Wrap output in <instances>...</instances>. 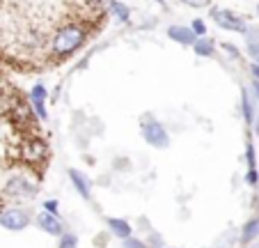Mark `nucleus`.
<instances>
[{
  "instance_id": "obj_1",
  "label": "nucleus",
  "mask_w": 259,
  "mask_h": 248,
  "mask_svg": "<svg viewBox=\"0 0 259 248\" xmlns=\"http://www.w3.org/2000/svg\"><path fill=\"white\" fill-rule=\"evenodd\" d=\"M88 39V28L78 21H69V23L60 25L49 39V49L55 58H67L71 55L76 49L85 44Z\"/></svg>"
},
{
  "instance_id": "obj_2",
  "label": "nucleus",
  "mask_w": 259,
  "mask_h": 248,
  "mask_svg": "<svg viewBox=\"0 0 259 248\" xmlns=\"http://www.w3.org/2000/svg\"><path fill=\"white\" fill-rule=\"evenodd\" d=\"M37 191H39V186L34 184L30 177H25V175L10 177V180L5 182V186H3V195L10 198V200H16V202L32 200L34 195H37Z\"/></svg>"
},
{
  "instance_id": "obj_3",
  "label": "nucleus",
  "mask_w": 259,
  "mask_h": 248,
  "mask_svg": "<svg viewBox=\"0 0 259 248\" xmlns=\"http://www.w3.org/2000/svg\"><path fill=\"white\" fill-rule=\"evenodd\" d=\"M142 138H145V143L149 147H154V150H165V147H170V133H167V129L163 127L158 120H154V117L142 120Z\"/></svg>"
},
{
  "instance_id": "obj_4",
  "label": "nucleus",
  "mask_w": 259,
  "mask_h": 248,
  "mask_svg": "<svg viewBox=\"0 0 259 248\" xmlns=\"http://www.w3.org/2000/svg\"><path fill=\"white\" fill-rule=\"evenodd\" d=\"M32 223V216L28 209L23 207H7V209H0V228L10 230V232H21V230L30 228Z\"/></svg>"
},
{
  "instance_id": "obj_5",
  "label": "nucleus",
  "mask_w": 259,
  "mask_h": 248,
  "mask_svg": "<svg viewBox=\"0 0 259 248\" xmlns=\"http://www.w3.org/2000/svg\"><path fill=\"white\" fill-rule=\"evenodd\" d=\"M211 19H213L223 30H230V32H239V34H245V32H248V23H245L241 16L232 14L230 10H211Z\"/></svg>"
},
{
  "instance_id": "obj_6",
  "label": "nucleus",
  "mask_w": 259,
  "mask_h": 248,
  "mask_svg": "<svg viewBox=\"0 0 259 248\" xmlns=\"http://www.w3.org/2000/svg\"><path fill=\"white\" fill-rule=\"evenodd\" d=\"M21 156H23V161H28V163H32V165H37V163H41V161L49 156V147H46V143L41 140V138H32V140L23 143Z\"/></svg>"
},
{
  "instance_id": "obj_7",
  "label": "nucleus",
  "mask_w": 259,
  "mask_h": 248,
  "mask_svg": "<svg viewBox=\"0 0 259 248\" xmlns=\"http://www.w3.org/2000/svg\"><path fill=\"white\" fill-rule=\"evenodd\" d=\"M34 221H37V228H39L41 232L51 234V237H62V234L67 232V225H64V221L60 219V216L46 214V211H39Z\"/></svg>"
},
{
  "instance_id": "obj_8",
  "label": "nucleus",
  "mask_w": 259,
  "mask_h": 248,
  "mask_svg": "<svg viewBox=\"0 0 259 248\" xmlns=\"http://www.w3.org/2000/svg\"><path fill=\"white\" fill-rule=\"evenodd\" d=\"M46 97H49V92H46V88L41 85V83H37V85H32V90H30V106H32L34 111V117L37 120H49V111H46Z\"/></svg>"
},
{
  "instance_id": "obj_9",
  "label": "nucleus",
  "mask_w": 259,
  "mask_h": 248,
  "mask_svg": "<svg viewBox=\"0 0 259 248\" xmlns=\"http://www.w3.org/2000/svg\"><path fill=\"white\" fill-rule=\"evenodd\" d=\"M69 182H71V186L76 189V193L80 195L83 200H90L92 198V182H90V177L85 175V172L76 170V168H69Z\"/></svg>"
},
{
  "instance_id": "obj_10",
  "label": "nucleus",
  "mask_w": 259,
  "mask_h": 248,
  "mask_svg": "<svg viewBox=\"0 0 259 248\" xmlns=\"http://www.w3.org/2000/svg\"><path fill=\"white\" fill-rule=\"evenodd\" d=\"M167 37L181 46H193L197 39L195 34H193L191 25H170V28H167Z\"/></svg>"
},
{
  "instance_id": "obj_11",
  "label": "nucleus",
  "mask_w": 259,
  "mask_h": 248,
  "mask_svg": "<svg viewBox=\"0 0 259 248\" xmlns=\"http://www.w3.org/2000/svg\"><path fill=\"white\" fill-rule=\"evenodd\" d=\"M245 163H248V172H245V182L250 186L259 184V175H257V152H254L252 140L245 143Z\"/></svg>"
},
{
  "instance_id": "obj_12",
  "label": "nucleus",
  "mask_w": 259,
  "mask_h": 248,
  "mask_svg": "<svg viewBox=\"0 0 259 248\" xmlns=\"http://www.w3.org/2000/svg\"><path fill=\"white\" fill-rule=\"evenodd\" d=\"M257 237H259V216H252V219H248L243 225H241L239 243L241 246H248V243H252Z\"/></svg>"
},
{
  "instance_id": "obj_13",
  "label": "nucleus",
  "mask_w": 259,
  "mask_h": 248,
  "mask_svg": "<svg viewBox=\"0 0 259 248\" xmlns=\"http://www.w3.org/2000/svg\"><path fill=\"white\" fill-rule=\"evenodd\" d=\"M106 225H108V232L113 234V237L122 239V241L128 237H133V225L128 223L126 219H108Z\"/></svg>"
},
{
  "instance_id": "obj_14",
  "label": "nucleus",
  "mask_w": 259,
  "mask_h": 248,
  "mask_svg": "<svg viewBox=\"0 0 259 248\" xmlns=\"http://www.w3.org/2000/svg\"><path fill=\"white\" fill-rule=\"evenodd\" d=\"M245 51L252 58V62H259V30L257 28H248V32H245Z\"/></svg>"
},
{
  "instance_id": "obj_15",
  "label": "nucleus",
  "mask_w": 259,
  "mask_h": 248,
  "mask_svg": "<svg viewBox=\"0 0 259 248\" xmlns=\"http://www.w3.org/2000/svg\"><path fill=\"white\" fill-rule=\"evenodd\" d=\"M241 111H243L245 124H248V127H252V122L257 120V115H254V103H252V99H250L248 90H243V92H241Z\"/></svg>"
},
{
  "instance_id": "obj_16",
  "label": "nucleus",
  "mask_w": 259,
  "mask_h": 248,
  "mask_svg": "<svg viewBox=\"0 0 259 248\" xmlns=\"http://www.w3.org/2000/svg\"><path fill=\"white\" fill-rule=\"evenodd\" d=\"M193 51H195L200 58H213L215 53V44L211 42L209 37H197L195 44H193Z\"/></svg>"
},
{
  "instance_id": "obj_17",
  "label": "nucleus",
  "mask_w": 259,
  "mask_h": 248,
  "mask_svg": "<svg viewBox=\"0 0 259 248\" xmlns=\"http://www.w3.org/2000/svg\"><path fill=\"white\" fill-rule=\"evenodd\" d=\"M110 12H113V16L119 23H128L131 21V10L124 3H119V0H110Z\"/></svg>"
},
{
  "instance_id": "obj_18",
  "label": "nucleus",
  "mask_w": 259,
  "mask_h": 248,
  "mask_svg": "<svg viewBox=\"0 0 259 248\" xmlns=\"http://www.w3.org/2000/svg\"><path fill=\"white\" fill-rule=\"evenodd\" d=\"M236 243H239V234L234 232V230H227L223 237H218L213 241V246L211 248H234Z\"/></svg>"
},
{
  "instance_id": "obj_19",
  "label": "nucleus",
  "mask_w": 259,
  "mask_h": 248,
  "mask_svg": "<svg viewBox=\"0 0 259 248\" xmlns=\"http://www.w3.org/2000/svg\"><path fill=\"white\" fill-rule=\"evenodd\" d=\"M55 248H78V237L73 232H64L62 237H58V246Z\"/></svg>"
},
{
  "instance_id": "obj_20",
  "label": "nucleus",
  "mask_w": 259,
  "mask_h": 248,
  "mask_svg": "<svg viewBox=\"0 0 259 248\" xmlns=\"http://www.w3.org/2000/svg\"><path fill=\"white\" fill-rule=\"evenodd\" d=\"M41 209L46 211V214H53V216H60V202L58 200H44V202H41Z\"/></svg>"
},
{
  "instance_id": "obj_21",
  "label": "nucleus",
  "mask_w": 259,
  "mask_h": 248,
  "mask_svg": "<svg viewBox=\"0 0 259 248\" xmlns=\"http://www.w3.org/2000/svg\"><path fill=\"white\" fill-rule=\"evenodd\" d=\"M122 248H149V243L142 241V239H138V237H128V239L122 241Z\"/></svg>"
},
{
  "instance_id": "obj_22",
  "label": "nucleus",
  "mask_w": 259,
  "mask_h": 248,
  "mask_svg": "<svg viewBox=\"0 0 259 248\" xmlns=\"http://www.w3.org/2000/svg\"><path fill=\"white\" fill-rule=\"evenodd\" d=\"M191 30H193V34H195V37H204V34H206V23L202 19H195V21H193V25H191Z\"/></svg>"
},
{
  "instance_id": "obj_23",
  "label": "nucleus",
  "mask_w": 259,
  "mask_h": 248,
  "mask_svg": "<svg viewBox=\"0 0 259 248\" xmlns=\"http://www.w3.org/2000/svg\"><path fill=\"white\" fill-rule=\"evenodd\" d=\"M223 49L227 51V53L232 55V58H241V53H239V49H236V46H232L230 42H223Z\"/></svg>"
},
{
  "instance_id": "obj_24",
  "label": "nucleus",
  "mask_w": 259,
  "mask_h": 248,
  "mask_svg": "<svg viewBox=\"0 0 259 248\" xmlns=\"http://www.w3.org/2000/svg\"><path fill=\"white\" fill-rule=\"evenodd\" d=\"M186 5H191V7H204V5H209V0H184Z\"/></svg>"
},
{
  "instance_id": "obj_25",
  "label": "nucleus",
  "mask_w": 259,
  "mask_h": 248,
  "mask_svg": "<svg viewBox=\"0 0 259 248\" xmlns=\"http://www.w3.org/2000/svg\"><path fill=\"white\" fill-rule=\"evenodd\" d=\"M250 72H252L254 81H259V62H252V64H250Z\"/></svg>"
},
{
  "instance_id": "obj_26",
  "label": "nucleus",
  "mask_w": 259,
  "mask_h": 248,
  "mask_svg": "<svg viewBox=\"0 0 259 248\" xmlns=\"http://www.w3.org/2000/svg\"><path fill=\"white\" fill-rule=\"evenodd\" d=\"M252 94H254V99L259 101V81H252Z\"/></svg>"
},
{
  "instance_id": "obj_27",
  "label": "nucleus",
  "mask_w": 259,
  "mask_h": 248,
  "mask_svg": "<svg viewBox=\"0 0 259 248\" xmlns=\"http://www.w3.org/2000/svg\"><path fill=\"white\" fill-rule=\"evenodd\" d=\"M156 3H161V5H165V0H156Z\"/></svg>"
},
{
  "instance_id": "obj_28",
  "label": "nucleus",
  "mask_w": 259,
  "mask_h": 248,
  "mask_svg": "<svg viewBox=\"0 0 259 248\" xmlns=\"http://www.w3.org/2000/svg\"><path fill=\"white\" fill-rule=\"evenodd\" d=\"M257 14H259V5H257Z\"/></svg>"
},
{
  "instance_id": "obj_29",
  "label": "nucleus",
  "mask_w": 259,
  "mask_h": 248,
  "mask_svg": "<svg viewBox=\"0 0 259 248\" xmlns=\"http://www.w3.org/2000/svg\"><path fill=\"white\" fill-rule=\"evenodd\" d=\"M161 248H167V246H161Z\"/></svg>"
}]
</instances>
